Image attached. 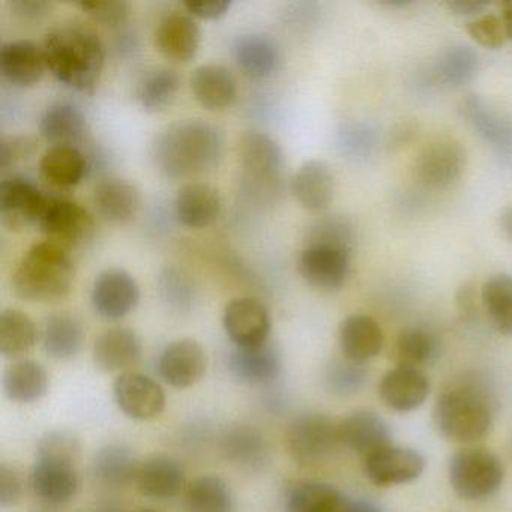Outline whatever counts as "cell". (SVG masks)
<instances>
[{
  "instance_id": "cell-1",
  "label": "cell",
  "mask_w": 512,
  "mask_h": 512,
  "mask_svg": "<svg viewBox=\"0 0 512 512\" xmlns=\"http://www.w3.org/2000/svg\"><path fill=\"white\" fill-rule=\"evenodd\" d=\"M226 137L218 125L205 119H185L164 128L152 143V160L170 179L200 175L220 166Z\"/></svg>"
},
{
  "instance_id": "cell-2",
  "label": "cell",
  "mask_w": 512,
  "mask_h": 512,
  "mask_svg": "<svg viewBox=\"0 0 512 512\" xmlns=\"http://www.w3.org/2000/svg\"><path fill=\"white\" fill-rule=\"evenodd\" d=\"M47 68L58 82L89 92L100 82L106 50L100 35L83 23H64L47 34L43 43Z\"/></svg>"
},
{
  "instance_id": "cell-3",
  "label": "cell",
  "mask_w": 512,
  "mask_h": 512,
  "mask_svg": "<svg viewBox=\"0 0 512 512\" xmlns=\"http://www.w3.org/2000/svg\"><path fill=\"white\" fill-rule=\"evenodd\" d=\"M493 415L490 392L478 380L466 377L443 389L433 410L440 434L460 443L484 439L493 427Z\"/></svg>"
},
{
  "instance_id": "cell-4",
  "label": "cell",
  "mask_w": 512,
  "mask_h": 512,
  "mask_svg": "<svg viewBox=\"0 0 512 512\" xmlns=\"http://www.w3.org/2000/svg\"><path fill=\"white\" fill-rule=\"evenodd\" d=\"M74 263L70 251L53 242L32 245L13 274V289L19 298L38 304H53L70 295Z\"/></svg>"
},
{
  "instance_id": "cell-5",
  "label": "cell",
  "mask_w": 512,
  "mask_h": 512,
  "mask_svg": "<svg viewBox=\"0 0 512 512\" xmlns=\"http://www.w3.org/2000/svg\"><path fill=\"white\" fill-rule=\"evenodd\" d=\"M503 478L502 461L487 449H461L449 461V482L464 500L488 499L500 490Z\"/></svg>"
},
{
  "instance_id": "cell-6",
  "label": "cell",
  "mask_w": 512,
  "mask_h": 512,
  "mask_svg": "<svg viewBox=\"0 0 512 512\" xmlns=\"http://www.w3.org/2000/svg\"><path fill=\"white\" fill-rule=\"evenodd\" d=\"M286 445L293 460L302 466L323 463L340 445L338 424L322 413H304L290 422Z\"/></svg>"
},
{
  "instance_id": "cell-7",
  "label": "cell",
  "mask_w": 512,
  "mask_h": 512,
  "mask_svg": "<svg viewBox=\"0 0 512 512\" xmlns=\"http://www.w3.org/2000/svg\"><path fill=\"white\" fill-rule=\"evenodd\" d=\"M244 181L259 191L272 193L280 185L284 172V152L274 137L248 131L239 143Z\"/></svg>"
},
{
  "instance_id": "cell-8",
  "label": "cell",
  "mask_w": 512,
  "mask_h": 512,
  "mask_svg": "<svg viewBox=\"0 0 512 512\" xmlns=\"http://www.w3.org/2000/svg\"><path fill=\"white\" fill-rule=\"evenodd\" d=\"M38 227L46 236V241L70 251L91 238L95 221L80 203L62 197H49Z\"/></svg>"
},
{
  "instance_id": "cell-9",
  "label": "cell",
  "mask_w": 512,
  "mask_h": 512,
  "mask_svg": "<svg viewBox=\"0 0 512 512\" xmlns=\"http://www.w3.org/2000/svg\"><path fill=\"white\" fill-rule=\"evenodd\" d=\"M466 167V151L452 137H437L419 151L415 160V178L427 188L449 187Z\"/></svg>"
},
{
  "instance_id": "cell-10",
  "label": "cell",
  "mask_w": 512,
  "mask_h": 512,
  "mask_svg": "<svg viewBox=\"0 0 512 512\" xmlns=\"http://www.w3.org/2000/svg\"><path fill=\"white\" fill-rule=\"evenodd\" d=\"M49 196L31 179L11 176L0 184V221L11 232L40 223Z\"/></svg>"
},
{
  "instance_id": "cell-11",
  "label": "cell",
  "mask_w": 512,
  "mask_h": 512,
  "mask_svg": "<svg viewBox=\"0 0 512 512\" xmlns=\"http://www.w3.org/2000/svg\"><path fill=\"white\" fill-rule=\"evenodd\" d=\"M223 326L236 347L248 349L268 343L272 319L268 307L262 301L244 296L232 299L226 305Z\"/></svg>"
},
{
  "instance_id": "cell-12",
  "label": "cell",
  "mask_w": 512,
  "mask_h": 512,
  "mask_svg": "<svg viewBox=\"0 0 512 512\" xmlns=\"http://www.w3.org/2000/svg\"><path fill=\"white\" fill-rule=\"evenodd\" d=\"M91 302L95 313L103 319H124L139 305V283L125 269H106L95 278Z\"/></svg>"
},
{
  "instance_id": "cell-13",
  "label": "cell",
  "mask_w": 512,
  "mask_h": 512,
  "mask_svg": "<svg viewBox=\"0 0 512 512\" xmlns=\"http://www.w3.org/2000/svg\"><path fill=\"white\" fill-rule=\"evenodd\" d=\"M350 251L329 245H305L298 257V271L311 287L334 292L349 277Z\"/></svg>"
},
{
  "instance_id": "cell-14",
  "label": "cell",
  "mask_w": 512,
  "mask_h": 512,
  "mask_svg": "<svg viewBox=\"0 0 512 512\" xmlns=\"http://www.w3.org/2000/svg\"><path fill=\"white\" fill-rule=\"evenodd\" d=\"M461 115L500 160L512 163V119L478 95H467Z\"/></svg>"
},
{
  "instance_id": "cell-15",
  "label": "cell",
  "mask_w": 512,
  "mask_h": 512,
  "mask_svg": "<svg viewBox=\"0 0 512 512\" xmlns=\"http://www.w3.org/2000/svg\"><path fill=\"white\" fill-rule=\"evenodd\" d=\"M113 395L119 409L128 418L149 421L158 418L166 407L163 388L145 374L127 371L113 383Z\"/></svg>"
},
{
  "instance_id": "cell-16",
  "label": "cell",
  "mask_w": 512,
  "mask_h": 512,
  "mask_svg": "<svg viewBox=\"0 0 512 512\" xmlns=\"http://www.w3.org/2000/svg\"><path fill=\"white\" fill-rule=\"evenodd\" d=\"M424 469V457L410 448L389 445L364 458L365 476L380 487L415 481Z\"/></svg>"
},
{
  "instance_id": "cell-17",
  "label": "cell",
  "mask_w": 512,
  "mask_h": 512,
  "mask_svg": "<svg viewBox=\"0 0 512 512\" xmlns=\"http://www.w3.org/2000/svg\"><path fill=\"white\" fill-rule=\"evenodd\" d=\"M206 353L191 338L173 341L158 359V373L164 382L175 388H190L202 380L206 373Z\"/></svg>"
},
{
  "instance_id": "cell-18",
  "label": "cell",
  "mask_w": 512,
  "mask_h": 512,
  "mask_svg": "<svg viewBox=\"0 0 512 512\" xmlns=\"http://www.w3.org/2000/svg\"><path fill=\"white\" fill-rule=\"evenodd\" d=\"M31 487L38 499L50 505L71 502L80 487L76 464L53 458H37L31 473Z\"/></svg>"
},
{
  "instance_id": "cell-19",
  "label": "cell",
  "mask_w": 512,
  "mask_h": 512,
  "mask_svg": "<svg viewBox=\"0 0 512 512\" xmlns=\"http://www.w3.org/2000/svg\"><path fill=\"white\" fill-rule=\"evenodd\" d=\"M47 70L43 46L34 41H10L0 49V73L11 85L31 88L43 80Z\"/></svg>"
},
{
  "instance_id": "cell-20",
  "label": "cell",
  "mask_w": 512,
  "mask_h": 512,
  "mask_svg": "<svg viewBox=\"0 0 512 512\" xmlns=\"http://www.w3.org/2000/svg\"><path fill=\"white\" fill-rule=\"evenodd\" d=\"M200 40L202 34L199 25L187 11H172L160 20L155 29V46L161 55L182 64L196 56Z\"/></svg>"
},
{
  "instance_id": "cell-21",
  "label": "cell",
  "mask_w": 512,
  "mask_h": 512,
  "mask_svg": "<svg viewBox=\"0 0 512 512\" xmlns=\"http://www.w3.org/2000/svg\"><path fill=\"white\" fill-rule=\"evenodd\" d=\"M290 188L302 208L311 212L325 211L334 200V173L325 161H305L293 175Z\"/></svg>"
},
{
  "instance_id": "cell-22",
  "label": "cell",
  "mask_w": 512,
  "mask_h": 512,
  "mask_svg": "<svg viewBox=\"0 0 512 512\" xmlns=\"http://www.w3.org/2000/svg\"><path fill=\"white\" fill-rule=\"evenodd\" d=\"M230 374L245 385H266L280 376L283 361L281 353L272 343L241 349L236 347L227 361Z\"/></svg>"
},
{
  "instance_id": "cell-23",
  "label": "cell",
  "mask_w": 512,
  "mask_h": 512,
  "mask_svg": "<svg viewBox=\"0 0 512 512\" xmlns=\"http://www.w3.org/2000/svg\"><path fill=\"white\" fill-rule=\"evenodd\" d=\"M338 439L344 448L364 458L391 445V434L386 422L376 413L367 410H358L346 416L338 424Z\"/></svg>"
},
{
  "instance_id": "cell-24",
  "label": "cell",
  "mask_w": 512,
  "mask_h": 512,
  "mask_svg": "<svg viewBox=\"0 0 512 512\" xmlns=\"http://www.w3.org/2000/svg\"><path fill=\"white\" fill-rule=\"evenodd\" d=\"M380 397L386 406L397 412H412L427 400L430 380L415 368L395 367L383 376Z\"/></svg>"
},
{
  "instance_id": "cell-25",
  "label": "cell",
  "mask_w": 512,
  "mask_h": 512,
  "mask_svg": "<svg viewBox=\"0 0 512 512\" xmlns=\"http://www.w3.org/2000/svg\"><path fill=\"white\" fill-rule=\"evenodd\" d=\"M344 358L356 364H364L376 358L385 346V335L373 317L352 314L341 322L338 331Z\"/></svg>"
},
{
  "instance_id": "cell-26",
  "label": "cell",
  "mask_w": 512,
  "mask_h": 512,
  "mask_svg": "<svg viewBox=\"0 0 512 512\" xmlns=\"http://www.w3.org/2000/svg\"><path fill=\"white\" fill-rule=\"evenodd\" d=\"M220 191L205 182H191L176 194L175 214L182 226L205 229L221 214Z\"/></svg>"
},
{
  "instance_id": "cell-27",
  "label": "cell",
  "mask_w": 512,
  "mask_h": 512,
  "mask_svg": "<svg viewBox=\"0 0 512 512\" xmlns=\"http://www.w3.org/2000/svg\"><path fill=\"white\" fill-rule=\"evenodd\" d=\"M92 355H94L95 365L101 371L127 373L142 356V341L133 329H107L95 340Z\"/></svg>"
},
{
  "instance_id": "cell-28",
  "label": "cell",
  "mask_w": 512,
  "mask_h": 512,
  "mask_svg": "<svg viewBox=\"0 0 512 512\" xmlns=\"http://www.w3.org/2000/svg\"><path fill=\"white\" fill-rule=\"evenodd\" d=\"M94 205L104 220L125 224L139 214L142 194L127 179L107 178L95 185Z\"/></svg>"
},
{
  "instance_id": "cell-29",
  "label": "cell",
  "mask_w": 512,
  "mask_h": 512,
  "mask_svg": "<svg viewBox=\"0 0 512 512\" xmlns=\"http://www.w3.org/2000/svg\"><path fill=\"white\" fill-rule=\"evenodd\" d=\"M134 484L143 496L172 499L184 490L185 470L175 458L158 455L140 463Z\"/></svg>"
},
{
  "instance_id": "cell-30",
  "label": "cell",
  "mask_w": 512,
  "mask_h": 512,
  "mask_svg": "<svg viewBox=\"0 0 512 512\" xmlns=\"http://www.w3.org/2000/svg\"><path fill=\"white\" fill-rule=\"evenodd\" d=\"M191 91L200 106L223 110L232 106L238 95V82L229 68L220 64H203L193 71Z\"/></svg>"
},
{
  "instance_id": "cell-31",
  "label": "cell",
  "mask_w": 512,
  "mask_h": 512,
  "mask_svg": "<svg viewBox=\"0 0 512 512\" xmlns=\"http://www.w3.org/2000/svg\"><path fill=\"white\" fill-rule=\"evenodd\" d=\"M88 133L85 113L76 104L59 101L50 104L40 118V134L53 146H74Z\"/></svg>"
},
{
  "instance_id": "cell-32",
  "label": "cell",
  "mask_w": 512,
  "mask_h": 512,
  "mask_svg": "<svg viewBox=\"0 0 512 512\" xmlns=\"http://www.w3.org/2000/svg\"><path fill=\"white\" fill-rule=\"evenodd\" d=\"M233 58L239 70L250 79H266L277 70L280 49L269 35L244 34L233 44Z\"/></svg>"
},
{
  "instance_id": "cell-33",
  "label": "cell",
  "mask_w": 512,
  "mask_h": 512,
  "mask_svg": "<svg viewBox=\"0 0 512 512\" xmlns=\"http://www.w3.org/2000/svg\"><path fill=\"white\" fill-rule=\"evenodd\" d=\"M40 175L58 190L76 187L88 173V158L76 146H52L41 157Z\"/></svg>"
},
{
  "instance_id": "cell-34",
  "label": "cell",
  "mask_w": 512,
  "mask_h": 512,
  "mask_svg": "<svg viewBox=\"0 0 512 512\" xmlns=\"http://www.w3.org/2000/svg\"><path fill=\"white\" fill-rule=\"evenodd\" d=\"M85 329L74 314H50L43 325V347L50 358L67 361L82 349Z\"/></svg>"
},
{
  "instance_id": "cell-35",
  "label": "cell",
  "mask_w": 512,
  "mask_h": 512,
  "mask_svg": "<svg viewBox=\"0 0 512 512\" xmlns=\"http://www.w3.org/2000/svg\"><path fill=\"white\" fill-rule=\"evenodd\" d=\"M49 374L40 362L22 359L14 362L4 374L5 395L16 403L31 404L49 391Z\"/></svg>"
},
{
  "instance_id": "cell-36",
  "label": "cell",
  "mask_w": 512,
  "mask_h": 512,
  "mask_svg": "<svg viewBox=\"0 0 512 512\" xmlns=\"http://www.w3.org/2000/svg\"><path fill=\"white\" fill-rule=\"evenodd\" d=\"M346 494L325 482L304 481L292 485L286 494L287 512H340Z\"/></svg>"
},
{
  "instance_id": "cell-37",
  "label": "cell",
  "mask_w": 512,
  "mask_h": 512,
  "mask_svg": "<svg viewBox=\"0 0 512 512\" xmlns=\"http://www.w3.org/2000/svg\"><path fill=\"white\" fill-rule=\"evenodd\" d=\"M224 455L227 460L244 469H260L268 460V445L265 437L256 428H232L223 437Z\"/></svg>"
},
{
  "instance_id": "cell-38",
  "label": "cell",
  "mask_w": 512,
  "mask_h": 512,
  "mask_svg": "<svg viewBox=\"0 0 512 512\" xmlns=\"http://www.w3.org/2000/svg\"><path fill=\"white\" fill-rule=\"evenodd\" d=\"M137 463L133 451L125 445L110 443L95 454L94 472L104 484L124 487L136 481Z\"/></svg>"
},
{
  "instance_id": "cell-39",
  "label": "cell",
  "mask_w": 512,
  "mask_h": 512,
  "mask_svg": "<svg viewBox=\"0 0 512 512\" xmlns=\"http://www.w3.org/2000/svg\"><path fill=\"white\" fill-rule=\"evenodd\" d=\"M479 71V55L475 49L455 44L440 53L434 64V76L442 85L460 88L475 79Z\"/></svg>"
},
{
  "instance_id": "cell-40",
  "label": "cell",
  "mask_w": 512,
  "mask_h": 512,
  "mask_svg": "<svg viewBox=\"0 0 512 512\" xmlns=\"http://www.w3.org/2000/svg\"><path fill=\"white\" fill-rule=\"evenodd\" d=\"M38 331L34 320L16 308L0 314V353L5 358H19L37 343Z\"/></svg>"
},
{
  "instance_id": "cell-41",
  "label": "cell",
  "mask_w": 512,
  "mask_h": 512,
  "mask_svg": "<svg viewBox=\"0 0 512 512\" xmlns=\"http://www.w3.org/2000/svg\"><path fill=\"white\" fill-rule=\"evenodd\" d=\"M185 506L188 512H232V491L220 476H199L185 490Z\"/></svg>"
},
{
  "instance_id": "cell-42",
  "label": "cell",
  "mask_w": 512,
  "mask_h": 512,
  "mask_svg": "<svg viewBox=\"0 0 512 512\" xmlns=\"http://www.w3.org/2000/svg\"><path fill=\"white\" fill-rule=\"evenodd\" d=\"M485 313L500 334L512 337V275L496 274L481 290Z\"/></svg>"
},
{
  "instance_id": "cell-43",
  "label": "cell",
  "mask_w": 512,
  "mask_h": 512,
  "mask_svg": "<svg viewBox=\"0 0 512 512\" xmlns=\"http://www.w3.org/2000/svg\"><path fill=\"white\" fill-rule=\"evenodd\" d=\"M179 88L181 79L175 70L158 68L146 74L137 86V101L146 112H163L173 103Z\"/></svg>"
},
{
  "instance_id": "cell-44",
  "label": "cell",
  "mask_w": 512,
  "mask_h": 512,
  "mask_svg": "<svg viewBox=\"0 0 512 512\" xmlns=\"http://www.w3.org/2000/svg\"><path fill=\"white\" fill-rule=\"evenodd\" d=\"M380 145V130L370 121L344 122L337 131V148L341 155L353 161H365L376 154Z\"/></svg>"
},
{
  "instance_id": "cell-45",
  "label": "cell",
  "mask_w": 512,
  "mask_h": 512,
  "mask_svg": "<svg viewBox=\"0 0 512 512\" xmlns=\"http://www.w3.org/2000/svg\"><path fill=\"white\" fill-rule=\"evenodd\" d=\"M436 356V338L425 329H404L395 341L394 361L397 367L421 370L425 365L431 364Z\"/></svg>"
},
{
  "instance_id": "cell-46",
  "label": "cell",
  "mask_w": 512,
  "mask_h": 512,
  "mask_svg": "<svg viewBox=\"0 0 512 512\" xmlns=\"http://www.w3.org/2000/svg\"><path fill=\"white\" fill-rule=\"evenodd\" d=\"M355 227L343 215H326L314 221L305 233V245H329L352 253Z\"/></svg>"
},
{
  "instance_id": "cell-47",
  "label": "cell",
  "mask_w": 512,
  "mask_h": 512,
  "mask_svg": "<svg viewBox=\"0 0 512 512\" xmlns=\"http://www.w3.org/2000/svg\"><path fill=\"white\" fill-rule=\"evenodd\" d=\"M367 376L364 365L344 358V361H334L326 367L325 385L332 394L347 397L356 394L365 385Z\"/></svg>"
},
{
  "instance_id": "cell-48",
  "label": "cell",
  "mask_w": 512,
  "mask_h": 512,
  "mask_svg": "<svg viewBox=\"0 0 512 512\" xmlns=\"http://www.w3.org/2000/svg\"><path fill=\"white\" fill-rule=\"evenodd\" d=\"M38 458L77 463L80 455V442L70 431H50L38 442Z\"/></svg>"
},
{
  "instance_id": "cell-49",
  "label": "cell",
  "mask_w": 512,
  "mask_h": 512,
  "mask_svg": "<svg viewBox=\"0 0 512 512\" xmlns=\"http://www.w3.org/2000/svg\"><path fill=\"white\" fill-rule=\"evenodd\" d=\"M467 34L485 49H499L508 38L502 16L496 14H485L467 23Z\"/></svg>"
},
{
  "instance_id": "cell-50",
  "label": "cell",
  "mask_w": 512,
  "mask_h": 512,
  "mask_svg": "<svg viewBox=\"0 0 512 512\" xmlns=\"http://www.w3.org/2000/svg\"><path fill=\"white\" fill-rule=\"evenodd\" d=\"M77 5L92 20L109 28L124 25L130 14V5L125 0H92V2H80Z\"/></svg>"
},
{
  "instance_id": "cell-51",
  "label": "cell",
  "mask_w": 512,
  "mask_h": 512,
  "mask_svg": "<svg viewBox=\"0 0 512 512\" xmlns=\"http://www.w3.org/2000/svg\"><path fill=\"white\" fill-rule=\"evenodd\" d=\"M37 140L31 136L4 137L0 142V169L7 172L19 161L31 157L38 148Z\"/></svg>"
},
{
  "instance_id": "cell-52",
  "label": "cell",
  "mask_w": 512,
  "mask_h": 512,
  "mask_svg": "<svg viewBox=\"0 0 512 512\" xmlns=\"http://www.w3.org/2000/svg\"><path fill=\"white\" fill-rule=\"evenodd\" d=\"M22 481L16 470L7 464L0 466V506L7 509L16 505L22 497Z\"/></svg>"
},
{
  "instance_id": "cell-53",
  "label": "cell",
  "mask_w": 512,
  "mask_h": 512,
  "mask_svg": "<svg viewBox=\"0 0 512 512\" xmlns=\"http://www.w3.org/2000/svg\"><path fill=\"white\" fill-rule=\"evenodd\" d=\"M232 2L230 0H199V2H184L185 11L193 19L217 20L229 13Z\"/></svg>"
},
{
  "instance_id": "cell-54",
  "label": "cell",
  "mask_w": 512,
  "mask_h": 512,
  "mask_svg": "<svg viewBox=\"0 0 512 512\" xmlns=\"http://www.w3.org/2000/svg\"><path fill=\"white\" fill-rule=\"evenodd\" d=\"M11 10L16 16L25 20H41L52 11V2L46 0H14L10 4Z\"/></svg>"
},
{
  "instance_id": "cell-55",
  "label": "cell",
  "mask_w": 512,
  "mask_h": 512,
  "mask_svg": "<svg viewBox=\"0 0 512 512\" xmlns=\"http://www.w3.org/2000/svg\"><path fill=\"white\" fill-rule=\"evenodd\" d=\"M488 5L485 0H451L446 7L458 16H478Z\"/></svg>"
},
{
  "instance_id": "cell-56",
  "label": "cell",
  "mask_w": 512,
  "mask_h": 512,
  "mask_svg": "<svg viewBox=\"0 0 512 512\" xmlns=\"http://www.w3.org/2000/svg\"><path fill=\"white\" fill-rule=\"evenodd\" d=\"M340 512H382L374 503L362 499H350L347 497L346 503Z\"/></svg>"
},
{
  "instance_id": "cell-57",
  "label": "cell",
  "mask_w": 512,
  "mask_h": 512,
  "mask_svg": "<svg viewBox=\"0 0 512 512\" xmlns=\"http://www.w3.org/2000/svg\"><path fill=\"white\" fill-rule=\"evenodd\" d=\"M499 224L506 238L512 242V205L508 206V208L500 214Z\"/></svg>"
},
{
  "instance_id": "cell-58",
  "label": "cell",
  "mask_w": 512,
  "mask_h": 512,
  "mask_svg": "<svg viewBox=\"0 0 512 512\" xmlns=\"http://www.w3.org/2000/svg\"><path fill=\"white\" fill-rule=\"evenodd\" d=\"M502 19L503 23H505L506 37L512 40V4H506Z\"/></svg>"
},
{
  "instance_id": "cell-59",
  "label": "cell",
  "mask_w": 512,
  "mask_h": 512,
  "mask_svg": "<svg viewBox=\"0 0 512 512\" xmlns=\"http://www.w3.org/2000/svg\"><path fill=\"white\" fill-rule=\"evenodd\" d=\"M412 2H407V0H388V2H385V5H388V7H406V5H410Z\"/></svg>"
},
{
  "instance_id": "cell-60",
  "label": "cell",
  "mask_w": 512,
  "mask_h": 512,
  "mask_svg": "<svg viewBox=\"0 0 512 512\" xmlns=\"http://www.w3.org/2000/svg\"><path fill=\"white\" fill-rule=\"evenodd\" d=\"M136 512H157L155 509H139V511Z\"/></svg>"
},
{
  "instance_id": "cell-61",
  "label": "cell",
  "mask_w": 512,
  "mask_h": 512,
  "mask_svg": "<svg viewBox=\"0 0 512 512\" xmlns=\"http://www.w3.org/2000/svg\"><path fill=\"white\" fill-rule=\"evenodd\" d=\"M511 449H512V440H511Z\"/></svg>"
}]
</instances>
